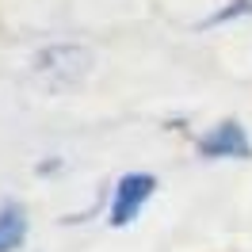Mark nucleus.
<instances>
[{
    "instance_id": "2",
    "label": "nucleus",
    "mask_w": 252,
    "mask_h": 252,
    "mask_svg": "<svg viewBox=\"0 0 252 252\" xmlns=\"http://www.w3.org/2000/svg\"><path fill=\"white\" fill-rule=\"evenodd\" d=\"M195 149H199V157H206V160H249L252 157V142H249L245 126L237 123V119L218 123L210 134L199 138Z\"/></svg>"
},
{
    "instance_id": "4",
    "label": "nucleus",
    "mask_w": 252,
    "mask_h": 252,
    "mask_svg": "<svg viewBox=\"0 0 252 252\" xmlns=\"http://www.w3.org/2000/svg\"><path fill=\"white\" fill-rule=\"evenodd\" d=\"M241 16H252V0H229L225 8H218L214 16H206V19H203V27H221V23L241 19Z\"/></svg>"
},
{
    "instance_id": "3",
    "label": "nucleus",
    "mask_w": 252,
    "mask_h": 252,
    "mask_svg": "<svg viewBox=\"0 0 252 252\" xmlns=\"http://www.w3.org/2000/svg\"><path fill=\"white\" fill-rule=\"evenodd\" d=\"M23 241H27V214H23V206H16V203L0 206V252L23 249Z\"/></svg>"
},
{
    "instance_id": "1",
    "label": "nucleus",
    "mask_w": 252,
    "mask_h": 252,
    "mask_svg": "<svg viewBox=\"0 0 252 252\" xmlns=\"http://www.w3.org/2000/svg\"><path fill=\"white\" fill-rule=\"evenodd\" d=\"M153 191H157V176L153 172H126V176H119L115 195H111V206H107V225H115V229L130 225V221L142 214V206L153 199Z\"/></svg>"
}]
</instances>
